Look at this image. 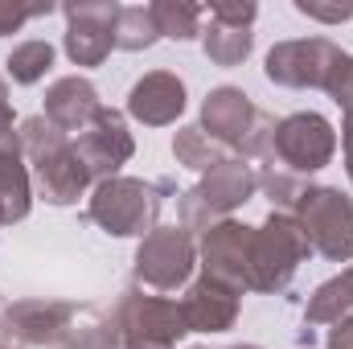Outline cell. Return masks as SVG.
<instances>
[{
	"mask_svg": "<svg viewBox=\"0 0 353 349\" xmlns=\"http://www.w3.org/2000/svg\"><path fill=\"white\" fill-rule=\"evenodd\" d=\"M21 148L33 161L37 189L50 206H70L87 193L90 173L83 169V161L74 152V140L62 128H54L46 115H29L21 123Z\"/></svg>",
	"mask_w": 353,
	"mask_h": 349,
	"instance_id": "cell-1",
	"label": "cell"
},
{
	"mask_svg": "<svg viewBox=\"0 0 353 349\" xmlns=\"http://www.w3.org/2000/svg\"><path fill=\"white\" fill-rule=\"evenodd\" d=\"M312 255L296 214L271 210L263 226L251 230V292H283L296 267Z\"/></svg>",
	"mask_w": 353,
	"mask_h": 349,
	"instance_id": "cell-2",
	"label": "cell"
},
{
	"mask_svg": "<svg viewBox=\"0 0 353 349\" xmlns=\"http://www.w3.org/2000/svg\"><path fill=\"white\" fill-rule=\"evenodd\" d=\"M157 214H161V185L140 181V177H111V181H99L90 193V218L111 239L152 235Z\"/></svg>",
	"mask_w": 353,
	"mask_h": 349,
	"instance_id": "cell-3",
	"label": "cell"
},
{
	"mask_svg": "<svg viewBox=\"0 0 353 349\" xmlns=\"http://www.w3.org/2000/svg\"><path fill=\"white\" fill-rule=\"evenodd\" d=\"M292 214L316 255H325L329 263L353 259V197L333 185H308Z\"/></svg>",
	"mask_w": 353,
	"mask_h": 349,
	"instance_id": "cell-4",
	"label": "cell"
},
{
	"mask_svg": "<svg viewBox=\"0 0 353 349\" xmlns=\"http://www.w3.org/2000/svg\"><path fill=\"white\" fill-rule=\"evenodd\" d=\"M115 329L123 349H176V341L189 333L181 304L165 296H144L128 288L115 304Z\"/></svg>",
	"mask_w": 353,
	"mask_h": 349,
	"instance_id": "cell-5",
	"label": "cell"
},
{
	"mask_svg": "<svg viewBox=\"0 0 353 349\" xmlns=\"http://www.w3.org/2000/svg\"><path fill=\"white\" fill-rule=\"evenodd\" d=\"M337 152V132L325 115L316 111H296L275 119V136H271V165L279 161L288 173H321Z\"/></svg>",
	"mask_w": 353,
	"mask_h": 349,
	"instance_id": "cell-6",
	"label": "cell"
},
{
	"mask_svg": "<svg viewBox=\"0 0 353 349\" xmlns=\"http://www.w3.org/2000/svg\"><path fill=\"white\" fill-rule=\"evenodd\" d=\"M197 263V247L193 235L185 226H157L152 235L140 239L136 251V279L157 288V292H173L181 283H189Z\"/></svg>",
	"mask_w": 353,
	"mask_h": 349,
	"instance_id": "cell-7",
	"label": "cell"
},
{
	"mask_svg": "<svg viewBox=\"0 0 353 349\" xmlns=\"http://www.w3.org/2000/svg\"><path fill=\"white\" fill-rule=\"evenodd\" d=\"M251 230L234 218L214 222L201 235V271L205 279L230 288V292H251Z\"/></svg>",
	"mask_w": 353,
	"mask_h": 349,
	"instance_id": "cell-8",
	"label": "cell"
},
{
	"mask_svg": "<svg viewBox=\"0 0 353 349\" xmlns=\"http://www.w3.org/2000/svg\"><path fill=\"white\" fill-rule=\"evenodd\" d=\"M341 58V50L329 41V37H296V41H279L271 46L263 62V74L275 83V87H325L333 62Z\"/></svg>",
	"mask_w": 353,
	"mask_h": 349,
	"instance_id": "cell-9",
	"label": "cell"
},
{
	"mask_svg": "<svg viewBox=\"0 0 353 349\" xmlns=\"http://www.w3.org/2000/svg\"><path fill=\"white\" fill-rule=\"evenodd\" d=\"M74 152H79L83 169L90 173V181H111V177L136 157V140H132L123 115L111 111V107H103V111L90 119V128L79 132Z\"/></svg>",
	"mask_w": 353,
	"mask_h": 349,
	"instance_id": "cell-10",
	"label": "cell"
},
{
	"mask_svg": "<svg viewBox=\"0 0 353 349\" xmlns=\"http://www.w3.org/2000/svg\"><path fill=\"white\" fill-rule=\"evenodd\" d=\"M74 321H79L74 304L62 300H17L0 308V333L21 346H62Z\"/></svg>",
	"mask_w": 353,
	"mask_h": 349,
	"instance_id": "cell-11",
	"label": "cell"
},
{
	"mask_svg": "<svg viewBox=\"0 0 353 349\" xmlns=\"http://www.w3.org/2000/svg\"><path fill=\"white\" fill-rule=\"evenodd\" d=\"M62 12H66V54H70V62L74 66H99L115 46L111 25H115L119 4H111V0H74Z\"/></svg>",
	"mask_w": 353,
	"mask_h": 349,
	"instance_id": "cell-12",
	"label": "cell"
},
{
	"mask_svg": "<svg viewBox=\"0 0 353 349\" xmlns=\"http://www.w3.org/2000/svg\"><path fill=\"white\" fill-rule=\"evenodd\" d=\"M255 119H259V107L251 103V94H243L239 87H214L205 94V103H201V123L197 128L214 144L239 152V144L247 140Z\"/></svg>",
	"mask_w": 353,
	"mask_h": 349,
	"instance_id": "cell-13",
	"label": "cell"
},
{
	"mask_svg": "<svg viewBox=\"0 0 353 349\" xmlns=\"http://www.w3.org/2000/svg\"><path fill=\"white\" fill-rule=\"evenodd\" d=\"M185 103H189L185 83L176 79L173 70H152V74H144L136 87L128 90V115L140 119L144 128L176 123L181 111H185Z\"/></svg>",
	"mask_w": 353,
	"mask_h": 349,
	"instance_id": "cell-14",
	"label": "cell"
},
{
	"mask_svg": "<svg viewBox=\"0 0 353 349\" xmlns=\"http://www.w3.org/2000/svg\"><path fill=\"white\" fill-rule=\"evenodd\" d=\"M255 189H259V173H255L243 157H226L222 165H214L210 173L201 177L189 193H193L214 218H222V214L239 210L243 201H251Z\"/></svg>",
	"mask_w": 353,
	"mask_h": 349,
	"instance_id": "cell-15",
	"label": "cell"
},
{
	"mask_svg": "<svg viewBox=\"0 0 353 349\" xmlns=\"http://www.w3.org/2000/svg\"><path fill=\"white\" fill-rule=\"evenodd\" d=\"M181 317H185L189 333H226L239 321V292L201 275L197 283H189V292L181 300Z\"/></svg>",
	"mask_w": 353,
	"mask_h": 349,
	"instance_id": "cell-16",
	"label": "cell"
},
{
	"mask_svg": "<svg viewBox=\"0 0 353 349\" xmlns=\"http://www.w3.org/2000/svg\"><path fill=\"white\" fill-rule=\"evenodd\" d=\"M103 111V103H99V90L90 79L83 74H66V79H58L54 87L46 90V119L54 123V128H62L66 136L70 132H83L90 128V119Z\"/></svg>",
	"mask_w": 353,
	"mask_h": 349,
	"instance_id": "cell-17",
	"label": "cell"
},
{
	"mask_svg": "<svg viewBox=\"0 0 353 349\" xmlns=\"http://www.w3.org/2000/svg\"><path fill=\"white\" fill-rule=\"evenodd\" d=\"M353 317V267L325 279L312 296H308V308H304V325H337Z\"/></svg>",
	"mask_w": 353,
	"mask_h": 349,
	"instance_id": "cell-18",
	"label": "cell"
},
{
	"mask_svg": "<svg viewBox=\"0 0 353 349\" xmlns=\"http://www.w3.org/2000/svg\"><path fill=\"white\" fill-rule=\"evenodd\" d=\"M111 37H115V46L128 50V54L152 50V46L161 41V29H157L152 8H144V4H119L115 25H111Z\"/></svg>",
	"mask_w": 353,
	"mask_h": 349,
	"instance_id": "cell-19",
	"label": "cell"
},
{
	"mask_svg": "<svg viewBox=\"0 0 353 349\" xmlns=\"http://www.w3.org/2000/svg\"><path fill=\"white\" fill-rule=\"evenodd\" d=\"M33 206V185L21 157H0V226L21 222Z\"/></svg>",
	"mask_w": 353,
	"mask_h": 349,
	"instance_id": "cell-20",
	"label": "cell"
},
{
	"mask_svg": "<svg viewBox=\"0 0 353 349\" xmlns=\"http://www.w3.org/2000/svg\"><path fill=\"white\" fill-rule=\"evenodd\" d=\"M251 46H255L251 29H230V25L210 21V29L201 33V50H205V58L214 66H239V62H247Z\"/></svg>",
	"mask_w": 353,
	"mask_h": 349,
	"instance_id": "cell-21",
	"label": "cell"
},
{
	"mask_svg": "<svg viewBox=\"0 0 353 349\" xmlns=\"http://www.w3.org/2000/svg\"><path fill=\"white\" fill-rule=\"evenodd\" d=\"M148 8H152V17H157L161 37L189 41V37H197V33H201V17H205V8H201V4H185V0H157V4H148Z\"/></svg>",
	"mask_w": 353,
	"mask_h": 349,
	"instance_id": "cell-22",
	"label": "cell"
},
{
	"mask_svg": "<svg viewBox=\"0 0 353 349\" xmlns=\"http://www.w3.org/2000/svg\"><path fill=\"white\" fill-rule=\"evenodd\" d=\"M173 157L176 165H185V169H197V173H210L214 165H222L226 157H222V144H214L201 128H181L173 136Z\"/></svg>",
	"mask_w": 353,
	"mask_h": 349,
	"instance_id": "cell-23",
	"label": "cell"
},
{
	"mask_svg": "<svg viewBox=\"0 0 353 349\" xmlns=\"http://www.w3.org/2000/svg\"><path fill=\"white\" fill-rule=\"evenodd\" d=\"M54 66V46L50 41H21L12 54H8V74H12V83H21V87H33V83H41L46 79V70Z\"/></svg>",
	"mask_w": 353,
	"mask_h": 349,
	"instance_id": "cell-24",
	"label": "cell"
},
{
	"mask_svg": "<svg viewBox=\"0 0 353 349\" xmlns=\"http://www.w3.org/2000/svg\"><path fill=\"white\" fill-rule=\"evenodd\" d=\"M58 349H119V329L107 317H79Z\"/></svg>",
	"mask_w": 353,
	"mask_h": 349,
	"instance_id": "cell-25",
	"label": "cell"
},
{
	"mask_svg": "<svg viewBox=\"0 0 353 349\" xmlns=\"http://www.w3.org/2000/svg\"><path fill=\"white\" fill-rule=\"evenodd\" d=\"M259 189L271 197V206H275V210L292 214V210L300 206V197H304V189H308V185H304L296 173H283V169H275V165H271V169L259 173Z\"/></svg>",
	"mask_w": 353,
	"mask_h": 349,
	"instance_id": "cell-26",
	"label": "cell"
},
{
	"mask_svg": "<svg viewBox=\"0 0 353 349\" xmlns=\"http://www.w3.org/2000/svg\"><path fill=\"white\" fill-rule=\"evenodd\" d=\"M325 90H329V99L345 111V119H353V54H341V58L333 62V70H329V79H325Z\"/></svg>",
	"mask_w": 353,
	"mask_h": 349,
	"instance_id": "cell-27",
	"label": "cell"
},
{
	"mask_svg": "<svg viewBox=\"0 0 353 349\" xmlns=\"http://www.w3.org/2000/svg\"><path fill=\"white\" fill-rule=\"evenodd\" d=\"M205 12H210V21H218V25L251 29V25H255V17H259V4H251V0H214Z\"/></svg>",
	"mask_w": 353,
	"mask_h": 349,
	"instance_id": "cell-28",
	"label": "cell"
},
{
	"mask_svg": "<svg viewBox=\"0 0 353 349\" xmlns=\"http://www.w3.org/2000/svg\"><path fill=\"white\" fill-rule=\"evenodd\" d=\"M54 12V4L46 0V4H17V0H0V37L4 33H17L25 21H33V17H50Z\"/></svg>",
	"mask_w": 353,
	"mask_h": 349,
	"instance_id": "cell-29",
	"label": "cell"
},
{
	"mask_svg": "<svg viewBox=\"0 0 353 349\" xmlns=\"http://www.w3.org/2000/svg\"><path fill=\"white\" fill-rule=\"evenodd\" d=\"M296 12L308 21H325V25H345L353 21V0L345 4H321V0H296Z\"/></svg>",
	"mask_w": 353,
	"mask_h": 349,
	"instance_id": "cell-30",
	"label": "cell"
},
{
	"mask_svg": "<svg viewBox=\"0 0 353 349\" xmlns=\"http://www.w3.org/2000/svg\"><path fill=\"white\" fill-rule=\"evenodd\" d=\"M21 152H25V148H21L17 123H12V107L0 103V157H21Z\"/></svg>",
	"mask_w": 353,
	"mask_h": 349,
	"instance_id": "cell-31",
	"label": "cell"
},
{
	"mask_svg": "<svg viewBox=\"0 0 353 349\" xmlns=\"http://www.w3.org/2000/svg\"><path fill=\"white\" fill-rule=\"evenodd\" d=\"M329 349H353V317L337 321V325L329 329Z\"/></svg>",
	"mask_w": 353,
	"mask_h": 349,
	"instance_id": "cell-32",
	"label": "cell"
},
{
	"mask_svg": "<svg viewBox=\"0 0 353 349\" xmlns=\"http://www.w3.org/2000/svg\"><path fill=\"white\" fill-rule=\"evenodd\" d=\"M341 144H345V169L353 181V119H345V128H341Z\"/></svg>",
	"mask_w": 353,
	"mask_h": 349,
	"instance_id": "cell-33",
	"label": "cell"
},
{
	"mask_svg": "<svg viewBox=\"0 0 353 349\" xmlns=\"http://www.w3.org/2000/svg\"><path fill=\"white\" fill-rule=\"evenodd\" d=\"M0 103H8V87H4V79H0Z\"/></svg>",
	"mask_w": 353,
	"mask_h": 349,
	"instance_id": "cell-34",
	"label": "cell"
},
{
	"mask_svg": "<svg viewBox=\"0 0 353 349\" xmlns=\"http://www.w3.org/2000/svg\"><path fill=\"white\" fill-rule=\"evenodd\" d=\"M201 349H205V346H201ZM230 349H259V346H230Z\"/></svg>",
	"mask_w": 353,
	"mask_h": 349,
	"instance_id": "cell-35",
	"label": "cell"
},
{
	"mask_svg": "<svg viewBox=\"0 0 353 349\" xmlns=\"http://www.w3.org/2000/svg\"><path fill=\"white\" fill-rule=\"evenodd\" d=\"M0 349H4V346H0Z\"/></svg>",
	"mask_w": 353,
	"mask_h": 349,
	"instance_id": "cell-36",
	"label": "cell"
}]
</instances>
